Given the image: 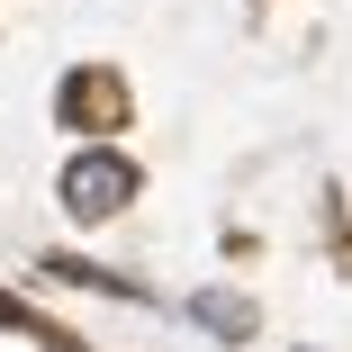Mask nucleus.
Segmentation results:
<instances>
[{"label": "nucleus", "mask_w": 352, "mask_h": 352, "mask_svg": "<svg viewBox=\"0 0 352 352\" xmlns=\"http://www.w3.org/2000/svg\"><path fill=\"white\" fill-rule=\"evenodd\" d=\"M126 190H135V172H126V163H109V154H91V163L63 172V208H73V217H109Z\"/></svg>", "instance_id": "nucleus-1"}]
</instances>
